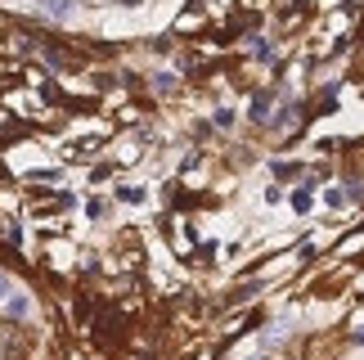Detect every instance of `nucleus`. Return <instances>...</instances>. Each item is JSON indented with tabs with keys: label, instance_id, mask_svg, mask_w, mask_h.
I'll return each mask as SVG.
<instances>
[{
	"label": "nucleus",
	"instance_id": "1",
	"mask_svg": "<svg viewBox=\"0 0 364 360\" xmlns=\"http://www.w3.org/2000/svg\"><path fill=\"white\" fill-rule=\"evenodd\" d=\"M5 311H9V315H32V302H27V297H9Z\"/></svg>",
	"mask_w": 364,
	"mask_h": 360
},
{
	"label": "nucleus",
	"instance_id": "2",
	"mask_svg": "<svg viewBox=\"0 0 364 360\" xmlns=\"http://www.w3.org/2000/svg\"><path fill=\"white\" fill-rule=\"evenodd\" d=\"M77 0H46V14H68Z\"/></svg>",
	"mask_w": 364,
	"mask_h": 360
},
{
	"label": "nucleus",
	"instance_id": "3",
	"mask_svg": "<svg viewBox=\"0 0 364 360\" xmlns=\"http://www.w3.org/2000/svg\"><path fill=\"white\" fill-rule=\"evenodd\" d=\"M292 207H297V212H306V207H311V194L297 189V194H292Z\"/></svg>",
	"mask_w": 364,
	"mask_h": 360
},
{
	"label": "nucleus",
	"instance_id": "4",
	"mask_svg": "<svg viewBox=\"0 0 364 360\" xmlns=\"http://www.w3.org/2000/svg\"><path fill=\"white\" fill-rule=\"evenodd\" d=\"M14 293H9V280H5V275H0V302H9Z\"/></svg>",
	"mask_w": 364,
	"mask_h": 360
}]
</instances>
